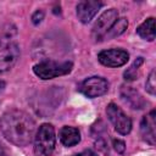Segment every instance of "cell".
I'll list each match as a JSON object with an SVG mask.
<instances>
[{
  "mask_svg": "<svg viewBox=\"0 0 156 156\" xmlns=\"http://www.w3.org/2000/svg\"><path fill=\"white\" fill-rule=\"evenodd\" d=\"M128 28V21L127 18L122 17V18H117V21L111 26V28L105 33V35L102 37L101 40H110L113 39L118 35H121L122 33L126 32V29Z\"/></svg>",
  "mask_w": 156,
  "mask_h": 156,
  "instance_id": "5bb4252c",
  "label": "cell"
},
{
  "mask_svg": "<svg viewBox=\"0 0 156 156\" xmlns=\"http://www.w3.org/2000/svg\"><path fill=\"white\" fill-rule=\"evenodd\" d=\"M4 88H5V82L4 80H0V93L4 90Z\"/></svg>",
  "mask_w": 156,
  "mask_h": 156,
  "instance_id": "44dd1931",
  "label": "cell"
},
{
  "mask_svg": "<svg viewBox=\"0 0 156 156\" xmlns=\"http://www.w3.org/2000/svg\"><path fill=\"white\" fill-rule=\"evenodd\" d=\"M106 115L115 127L116 132H118L122 135H127L132 130V119L122 111L121 107H118L116 104L111 102L106 107Z\"/></svg>",
  "mask_w": 156,
  "mask_h": 156,
  "instance_id": "5b68a950",
  "label": "cell"
},
{
  "mask_svg": "<svg viewBox=\"0 0 156 156\" xmlns=\"http://www.w3.org/2000/svg\"><path fill=\"white\" fill-rule=\"evenodd\" d=\"M145 89L149 94L151 95H155L156 94V77H155V69H152L146 79V83H145Z\"/></svg>",
  "mask_w": 156,
  "mask_h": 156,
  "instance_id": "2e32d148",
  "label": "cell"
},
{
  "mask_svg": "<svg viewBox=\"0 0 156 156\" xmlns=\"http://www.w3.org/2000/svg\"><path fill=\"white\" fill-rule=\"evenodd\" d=\"M73 156H98L93 150H90V149H88V150H84V151H82V152H79V154H76V155H73Z\"/></svg>",
  "mask_w": 156,
  "mask_h": 156,
  "instance_id": "d6986e66",
  "label": "cell"
},
{
  "mask_svg": "<svg viewBox=\"0 0 156 156\" xmlns=\"http://www.w3.org/2000/svg\"><path fill=\"white\" fill-rule=\"evenodd\" d=\"M20 57V49L10 38L0 37V73L10 71Z\"/></svg>",
  "mask_w": 156,
  "mask_h": 156,
  "instance_id": "277c9868",
  "label": "cell"
},
{
  "mask_svg": "<svg viewBox=\"0 0 156 156\" xmlns=\"http://www.w3.org/2000/svg\"><path fill=\"white\" fill-rule=\"evenodd\" d=\"M58 136H60V141L67 147L74 146L80 141V133L76 127H69V126L62 127L58 133Z\"/></svg>",
  "mask_w": 156,
  "mask_h": 156,
  "instance_id": "7c38bea8",
  "label": "cell"
},
{
  "mask_svg": "<svg viewBox=\"0 0 156 156\" xmlns=\"http://www.w3.org/2000/svg\"><path fill=\"white\" fill-rule=\"evenodd\" d=\"M98 60L106 67H121L129 60V54L123 49H108L98 54Z\"/></svg>",
  "mask_w": 156,
  "mask_h": 156,
  "instance_id": "52a82bcc",
  "label": "cell"
},
{
  "mask_svg": "<svg viewBox=\"0 0 156 156\" xmlns=\"http://www.w3.org/2000/svg\"><path fill=\"white\" fill-rule=\"evenodd\" d=\"M56 145V135L52 124L44 123L34 135V152L37 156H50Z\"/></svg>",
  "mask_w": 156,
  "mask_h": 156,
  "instance_id": "7a4b0ae2",
  "label": "cell"
},
{
  "mask_svg": "<svg viewBox=\"0 0 156 156\" xmlns=\"http://www.w3.org/2000/svg\"><path fill=\"white\" fill-rule=\"evenodd\" d=\"M112 146H113V149L116 150V152L117 154H123L124 152V150H126V144H124V141L123 140H119V139H113L112 140Z\"/></svg>",
  "mask_w": 156,
  "mask_h": 156,
  "instance_id": "e0dca14e",
  "label": "cell"
},
{
  "mask_svg": "<svg viewBox=\"0 0 156 156\" xmlns=\"http://www.w3.org/2000/svg\"><path fill=\"white\" fill-rule=\"evenodd\" d=\"M143 62H144V58H143V57H138V58L132 63V66L124 71L123 77H124V79H126L127 82H133V80L138 79V77H139V74H140V66L143 65Z\"/></svg>",
  "mask_w": 156,
  "mask_h": 156,
  "instance_id": "9a60e30c",
  "label": "cell"
},
{
  "mask_svg": "<svg viewBox=\"0 0 156 156\" xmlns=\"http://www.w3.org/2000/svg\"><path fill=\"white\" fill-rule=\"evenodd\" d=\"M0 156H9V154H7V151L0 145Z\"/></svg>",
  "mask_w": 156,
  "mask_h": 156,
  "instance_id": "ffe728a7",
  "label": "cell"
},
{
  "mask_svg": "<svg viewBox=\"0 0 156 156\" xmlns=\"http://www.w3.org/2000/svg\"><path fill=\"white\" fill-rule=\"evenodd\" d=\"M0 132L12 144L27 146L35 135V122L22 110H10L0 118Z\"/></svg>",
  "mask_w": 156,
  "mask_h": 156,
  "instance_id": "6da1fadb",
  "label": "cell"
},
{
  "mask_svg": "<svg viewBox=\"0 0 156 156\" xmlns=\"http://www.w3.org/2000/svg\"><path fill=\"white\" fill-rule=\"evenodd\" d=\"M121 98L126 104H128L134 110H141L146 105V101L143 99V96L139 94V91L129 85L121 87Z\"/></svg>",
  "mask_w": 156,
  "mask_h": 156,
  "instance_id": "30bf717a",
  "label": "cell"
},
{
  "mask_svg": "<svg viewBox=\"0 0 156 156\" xmlns=\"http://www.w3.org/2000/svg\"><path fill=\"white\" fill-rule=\"evenodd\" d=\"M136 33L140 38H143L147 41H152L155 39V18L149 17L147 20H145L136 28Z\"/></svg>",
  "mask_w": 156,
  "mask_h": 156,
  "instance_id": "4fadbf2b",
  "label": "cell"
},
{
  "mask_svg": "<svg viewBox=\"0 0 156 156\" xmlns=\"http://www.w3.org/2000/svg\"><path fill=\"white\" fill-rule=\"evenodd\" d=\"M79 90L85 96H88L90 99H94V98L101 96V95L107 93L108 83L105 78L94 76V77H89L85 80H83L80 87H79Z\"/></svg>",
  "mask_w": 156,
  "mask_h": 156,
  "instance_id": "8992f818",
  "label": "cell"
},
{
  "mask_svg": "<svg viewBox=\"0 0 156 156\" xmlns=\"http://www.w3.org/2000/svg\"><path fill=\"white\" fill-rule=\"evenodd\" d=\"M102 5L104 4L101 1H94V0H85L78 2L76 7L78 20L82 23H89L95 17L98 11L102 7Z\"/></svg>",
  "mask_w": 156,
  "mask_h": 156,
  "instance_id": "9c48e42d",
  "label": "cell"
},
{
  "mask_svg": "<svg viewBox=\"0 0 156 156\" xmlns=\"http://www.w3.org/2000/svg\"><path fill=\"white\" fill-rule=\"evenodd\" d=\"M155 110H152L147 116H144L141 122H140V133L143 139L149 143L150 145H155Z\"/></svg>",
  "mask_w": 156,
  "mask_h": 156,
  "instance_id": "8fae6325",
  "label": "cell"
},
{
  "mask_svg": "<svg viewBox=\"0 0 156 156\" xmlns=\"http://www.w3.org/2000/svg\"><path fill=\"white\" fill-rule=\"evenodd\" d=\"M43 20H44V11H43V10H37V11L32 15V22H33L35 26L39 24Z\"/></svg>",
  "mask_w": 156,
  "mask_h": 156,
  "instance_id": "ac0fdd59",
  "label": "cell"
},
{
  "mask_svg": "<svg viewBox=\"0 0 156 156\" xmlns=\"http://www.w3.org/2000/svg\"><path fill=\"white\" fill-rule=\"evenodd\" d=\"M73 68V63L65 61V62H57L52 60H45L33 66V72L37 77H39L43 80L52 79L60 76L68 74Z\"/></svg>",
  "mask_w": 156,
  "mask_h": 156,
  "instance_id": "3957f363",
  "label": "cell"
},
{
  "mask_svg": "<svg viewBox=\"0 0 156 156\" xmlns=\"http://www.w3.org/2000/svg\"><path fill=\"white\" fill-rule=\"evenodd\" d=\"M118 18V11L116 9L106 10L95 22L93 27V37L96 41H101L105 33L111 28V26L117 21Z\"/></svg>",
  "mask_w": 156,
  "mask_h": 156,
  "instance_id": "ba28073f",
  "label": "cell"
}]
</instances>
